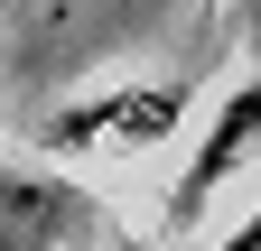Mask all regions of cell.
<instances>
[{
	"instance_id": "1",
	"label": "cell",
	"mask_w": 261,
	"mask_h": 251,
	"mask_svg": "<svg viewBox=\"0 0 261 251\" xmlns=\"http://www.w3.org/2000/svg\"><path fill=\"white\" fill-rule=\"evenodd\" d=\"M187 131V93L168 84H112V93H84L47 121V149H149V140H177Z\"/></svg>"
},
{
	"instance_id": "2",
	"label": "cell",
	"mask_w": 261,
	"mask_h": 251,
	"mask_svg": "<svg viewBox=\"0 0 261 251\" xmlns=\"http://www.w3.org/2000/svg\"><path fill=\"white\" fill-rule=\"evenodd\" d=\"M252 149H261V75L224 93V112L205 121V149L177 168V186H168V224H177V233H196V224H205V205L224 196V177H233Z\"/></svg>"
},
{
	"instance_id": "3",
	"label": "cell",
	"mask_w": 261,
	"mask_h": 251,
	"mask_svg": "<svg viewBox=\"0 0 261 251\" xmlns=\"http://www.w3.org/2000/svg\"><path fill=\"white\" fill-rule=\"evenodd\" d=\"M84 224H93V196H84V186L0 168V251H65Z\"/></svg>"
},
{
	"instance_id": "4",
	"label": "cell",
	"mask_w": 261,
	"mask_h": 251,
	"mask_svg": "<svg viewBox=\"0 0 261 251\" xmlns=\"http://www.w3.org/2000/svg\"><path fill=\"white\" fill-rule=\"evenodd\" d=\"M205 251H261V214H243V224H233V233H215Z\"/></svg>"
}]
</instances>
